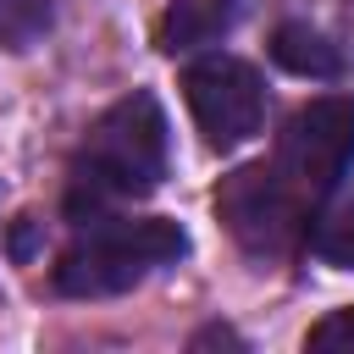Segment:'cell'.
Listing matches in <instances>:
<instances>
[{
    "instance_id": "2",
    "label": "cell",
    "mask_w": 354,
    "mask_h": 354,
    "mask_svg": "<svg viewBox=\"0 0 354 354\" xmlns=\"http://www.w3.org/2000/svg\"><path fill=\"white\" fill-rule=\"evenodd\" d=\"M183 254H188V232L166 216H144V221L94 216V227L55 260V288L66 299H111Z\"/></svg>"
},
{
    "instance_id": "7",
    "label": "cell",
    "mask_w": 354,
    "mask_h": 354,
    "mask_svg": "<svg viewBox=\"0 0 354 354\" xmlns=\"http://www.w3.org/2000/svg\"><path fill=\"white\" fill-rule=\"evenodd\" d=\"M271 55L277 66H288L293 77H337L343 72V55L326 33H315L310 22H282L271 33Z\"/></svg>"
},
{
    "instance_id": "9",
    "label": "cell",
    "mask_w": 354,
    "mask_h": 354,
    "mask_svg": "<svg viewBox=\"0 0 354 354\" xmlns=\"http://www.w3.org/2000/svg\"><path fill=\"white\" fill-rule=\"evenodd\" d=\"M44 28H50V6L44 0H0V39L11 50H28Z\"/></svg>"
},
{
    "instance_id": "4",
    "label": "cell",
    "mask_w": 354,
    "mask_h": 354,
    "mask_svg": "<svg viewBox=\"0 0 354 354\" xmlns=\"http://www.w3.org/2000/svg\"><path fill=\"white\" fill-rule=\"evenodd\" d=\"M216 210H221V221L232 227V238H238L249 254H282V249L299 238L310 199L277 171V160H271V166L260 160V166L232 171V177L216 188Z\"/></svg>"
},
{
    "instance_id": "10",
    "label": "cell",
    "mask_w": 354,
    "mask_h": 354,
    "mask_svg": "<svg viewBox=\"0 0 354 354\" xmlns=\"http://www.w3.org/2000/svg\"><path fill=\"white\" fill-rule=\"evenodd\" d=\"M304 348H315V354H354V304H343V310L321 315V321L310 326Z\"/></svg>"
},
{
    "instance_id": "1",
    "label": "cell",
    "mask_w": 354,
    "mask_h": 354,
    "mask_svg": "<svg viewBox=\"0 0 354 354\" xmlns=\"http://www.w3.org/2000/svg\"><path fill=\"white\" fill-rule=\"evenodd\" d=\"M166 177V116L155 105V94H127L116 100L88 138L72 155V183H66V210L83 221H94L105 205L116 199H144L155 194Z\"/></svg>"
},
{
    "instance_id": "5",
    "label": "cell",
    "mask_w": 354,
    "mask_h": 354,
    "mask_svg": "<svg viewBox=\"0 0 354 354\" xmlns=\"http://www.w3.org/2000/svg\"><path fill=\"white\" fill-rule=\"evenodd\" d=\"M183 94H188V111H194L205 144H216V149H238L266 122V83L238 55H205V61H194L183 72Z\"/></svg>"
},
{
    "instance_id": "8",
    "label": "cell",
    "mask_w": 354,
    "mask_h": 354,
    "mask_svg": "<svg viewBox=\"0 0 354 354\" xmlns=\"http://www.w3.org/2000/svg\"><path fill=\"white\" fill-rule=\"evenodd\" d=\"M310 249L326 260V266H354V194L332 199L315 227H310Z\"/></svg>"
},
{
    "instance_id": "3",
    "label": "cell",
    "mask_w": 354,
    "mask_h": 354,
    "mask_svg": "<svg viewBox=\"0 0 354 354\" xmlns=\"http://www.w3.org/2000/svg\"><path fill=\"white\" fill-rule=\"evenodd\" d=\"M348 166H354V94H321V100L299 105L282 127L277 171L310 205H321L326 194H337Z\"/></svg>"
},
{
    "instance_id": "6",
    "label": "cell",
    "mask_w": 354,
    "mask_h": 354,
    "mask_svg": "<svg viewBox=\"0 0 354 354\" xmlns=\"http://www.w3.org/2000/svg\"><path fill=\"white\" fill-rule=\"evenodd\" d=\"M227 22H232V0H171L155 39H160V50L177 55V50L210 44L216 33H227Z\"/></svg>"
}]
</instances>
